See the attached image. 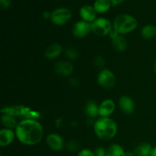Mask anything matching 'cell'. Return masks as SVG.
<instances>
[{"label": "cell", "instance_id": "obj_25", "mask_svg": "<svg viewBox=\"0 0 156 156\" xmlns=\"http://www.w3.org/2000/svg\"><path fill=\"white\" fill-rule=\"evenodd\" d=\"M94 155L95 156H107V151L102 147H98L94 150Z\"/></svg>", "mask_w": 156, "mask_h": 156}, {"label": "cell", "instance_id": "obj_33", "mask_svg": "<svg viewBox=\"0 0 156 156\" xmlns=\"http://www.w3.org/2000/svg\"><path fill=\"white\" fill-rule=\"evenodd\" d=\"M151 156H156V146L153 148V149H152V154H151Z\"/></svg>", "mask_w": 156, "mask_h": 156}, {"label": "cell", "instance_id": "obj_29", "mask_svg": "<svg viewBox=\"0 0 156 156\" xmlns=\"http://www.w3.org/2000/svg\"><path fill=\"white\" fill-rule=\"evenodd\" d=\"M125 1H126V0H111V4H112L113 6H117L118 5L122 4V3L124 2Z\"/></svg>", "mask_w": 156, "mask_h": 156}, {"label": "cell", "instance_id": "obj_1", "mask_svg": "<svg viewBox=\"0 0 156 156\" xmlns=\"http://www.w3.org/2000/svg\"><path fill=\"white\" fill-rule=\"evenodd\" d=\"M15 135L21 143L27 146H34L42 140L44 129L41 123L33 119L22 120L15 128Z\"/></svg>", "mask_w": 156, "mask_h": 156}, {"label": "cell", "instance_id": "obj_22", "mask_svg": "<svg viewBox=\"0 0 156 156\" xmlns=\"http://www.w3.org/2000/svg\"><path fill=\"white\" fill-rule=\"evenodd\" d=\"M66 56L72 60H75L79 57V53L76 49L73 48V47H69L66 50Z\"/></svg>", "mask_w": 156, "mask_h": 156}, {"label": "cell", "instance_id": "obj_13", "mask_svg": "<svg viewBox=\"0 0 156 156\" xmlns=\"http://www.w3.org/2000/svg\"><path fill=\"white\" fill-rule=\"evenodd\" d=\"M62 46L60 44L55 43V44H50L44 50V55L46 58L48 59H53L59 56L62 53Z\"/></svg>", "mask_w": 156, "mask_h": 156}, {"label": "cell", "instance_id": "obj_15", "mask_svg": "<svg viewBox=\"0 0 156 156\" xmlns=\"http://www.w3.org/2000/svg\"><path fill=\"white\" fill-rule=\"evenodd\" d=\"M111 0H96L94 3V9L97 12V13L103 14L109 11L111 9Z\"/></svg>", "mask_w": 156, "mask_h": 156}, {"label": "cell", "instance_id": "obj_6", "mask_svg": "<svg viewBox=\"0 0 156 156\" xmlns=\"http://www.w3.org/2000/svg\"><path fill=\"white\" fill-rule=\"evenodd\" d=\"M98 84L106 89H111L115 85L116 77L109 69H103L98 76Z\"/></svg>", "mask_w": 156, "mask_h": 156}, {"label": "cell", "instance_id": "obj_4", "mask_svg": "<svg viewBox=\"0 0 156 156\" xmlns=\"http://www.w3.org/2000/svg\"><path fill=\"white\" fill-rule=\"evenodd\" d=\"M91 31L99 37H105L112 30V24L108 19L105 18H97L91 23Z\"/></svg>", "mask_w": 156, "mask_h": 156}, {"label": "cell", "instance_id": "obj_24", "mask_svg": "<svg viewBox=\"0 0 156 156\" xmlns=\"http://www.w3.org/2000/svg\"><path fill=\"white\" fill-rule=\"evenodd\" d=\"M78 156H95L94 152L88 149H85L81 150L78 154Z\"/></svg>", "mask_w": 156, "mask_h": 156}, {"label": "cell", "instance_id": "obj_26", "mask_svg": "<svg viewBox=\"0 0 156 156\" xmlns=\"http://www.w3.org/2000/svg\"><path fill=\"white\" fill-rule=\"evenodd\" d=\"M94 64H95L98 67H103L105 66V59L101 57V56H96V58L94 59Z\"/></svg>", "mask_w": 156, "mask_h": 156}, {"label": "cell", "instance_id": "obj_23", "mask_svg": "<svg viewBox=\"0 0 156 156\" xmlns=\"http://www.w3.org/2000/svg\"><path fill=\"white\" fill-rule=\"evenodd\" d=\"M79 147H80V146L76 140H71L66 145L67 149L69 150L70 152H76L79 149Z\"/></svg>", "mask_w": 156, "mask_h": 156}, {"label": "cell", "instance_id": "obj_9", "mask_svg": "<svg viewBox=\"0 0 156 156\" xmlns=\"http://www.w3.org/2000/svg\"><path fill=\"white\" fill-rule=\"evenodd\" d=\"M79 15L82 18V21H85L88 23H92L97 19V12L94 7L90 5H85L82 6L79 11Z\"/></svg>", "mask_w": 156, "mask_h": 156}, {"label": "cell", "instance_id": "obj_32", "mask_svg": "<svg viewBox=\"0 0 156 156\" xmlns=\"http://www.w3.org/2000/svg\"><path fill=\"white\" fill-rule=\"evenodd\" d=\"M125 156H136V155L133 153V152H126V154H125Z\"/></svg>", "mask_w": 156, "mask_h": 156}, {"label": "cell", "instance_id": "obj_3", "mask_svg": "<svg viewBox=\"0 0 156 156\" xmlns=\"http://www.w3.org/2000/svg\"><path fill=\"white\" fill-rule=\"evenodd\" d=\"M137 25L138 22L136 18L127 14H121L114 19L113 27L119 34H126L135 30Z\"/></svg>", "mask_w": 156, "mask_h": 156}, {"label": "cell", "instance_id": "obj_12", "mask_svg": "<svg viewBox=\"0 0 156 156\" xmlns=\"http://www.w3.org/2000/svg\"><path fill=\"white\" fill-rule=\"evenodd\" d=\"M119 106L125 114H131L135 111V104L133 99L128 96H122L119 100Z\"/></svg>", "mask_w": 156, "mask_h": 156}, {"label": "cell", "instance_id": "obj_10", "mask_svg": "<svg viewBox=\"0 0 156 156\" xmlns=\"http://www.w3.org/2000/svg\"><path fill=\"white\" fill-rule=\"evenodd\" d=\"M54 72L60 76H68L73 72V66L67 61H60L54 65Z\"/></svg>", "mask_w": 156, "mask_h": 156}, {"label": "cell", "instance_id": "obj_5", "mask_svg": "<svg viewBox=\"0 0 156 156\" xmlns=\"http://www.w3.org/2000/svg\"><path fill=\"white\" fill-rule=\"evenodd\" d=\"M73 14L70 9L67 8H58L51 12L52 22L56 25H64L71 20Z\"/></svg>", "mask_w": 156, "mask_h": 156}, {"label": "cell", "instance_id": "obj_7", "mask_svg": "<svg viewBox=\"0 0 156 156\" xmlns=\"http://www.w3.org/2000/svg\"><path fill=\"white\" fill-rule=\"evenodd\" d=\"M91 31V24L85 21H79L74 24L73 34L76 37L82 38L86 37Z\"/></svg>", "mask_w": 156, "mask_h": 156}, {"label": "cell", "instance_id": "obj_27", "mask_svg": "<svg viewBox=\"0 0 156 156\" xmlns=\"http://www.w3.org/2000/svg\"><path fill=\"white\" fill-rule=\"evenodd\" d=\"M12 0H0V7L2 10L7 9L11 5Z\"/></svg>", "mask_w": 156, "mask_h": 156}, {"label": "cell", "instance_id": "obj_28", "mask_svg": "<svg viewBox=\"0 0 156 156\" xmlns=\"http://www.w3.org/2000/svg\"><path fill=\"white\" fill-rule=\"evenodd\" d=\"M69 85H71L73 87L78 86L79 85V81L77 80L76 78H71V79L69 80Z\"/></svg>", "mask_w": 156, "mask_h": 156}, {"label": "cell", "instance_id": "obj_31", "mask_svg": "<svg viewBox=\"0 0 156 156\" xmlns=\"http://www.w3.org/2000/svg\"><path fill=\"white\" fill-rule=\"evenodd\" d=\"M43 17H44L45 19H50V18H51V12H44V13H43Z\"/></svg>", "mask_w": 156, "mask_h": 156}, {"label": "cell", "instance_id": "obj_16", "mask_svg": "<svg viewBox=\"0 0 156 156\" xmlns=\"http://www.w3.org/2000/svg\"><path fill=\"white\" fill-rule=\"evenodd\" d=\"M152 149L153 148L149 143H144L136 148L134 154L136 156H151Z\"/></svg>", "mask_w": 156, "mask_h": 156}, {"label": "cell", "instance_id": "obj_2", "mask_svg": "<svg viewBox=\"0 0 156 156\" xmlns=\"http://www.w3.org/2000/svg\"><path fill=\"white\" fill-rule=\"evenodd\" d=\"M96 136L102 140H110L114 138L117 132V123L109 117H101L94 124Z\"/></svg>", "mask_w": 156, "mask_h": 156}, {"label": "cell", "instance_id": "obj_30", "mask_svg": "<svg viewBox=\"0 0 156 156\" xmlns=\"http://www.w3.org/2000/svg\"><path fill=\"white\" fill-rule=\"evenodd\" d=\"M109 35H110V37H111V39L113 40V39H114V38L117 37L119 35V34L117 33V32H116L115 30H114V29H113V30L111 31V33L109 34Z\"/></svg>", "mask_w": 156, "mask_h": 156}, {"label": "cell", "instance_id": "obj_35", "mask_svg": "<svg viewBox=\"0 0 156 156\" xmlns=\"http://www.w3.org/2000/svg\"><path fill=\"white\" fill-rule=\"evenodd\" d=\"M155 40H156V35H155Z\"/></svg>", "mask_w": 156, "mask_h": 156}, {"label": "cell", "instance_id": "obj_14", "mask_svg": "<svg viewBox=\"0 0 156 156\" xmlns=\"http://www.w3.org/2000/svg\"><path fill=\"white\" fill-rule=\"evenodd\" d=\"M15 133L11 129L5 128L0 131V146L2 147L8 146L13 142Z\"/></svg>", "mask_w": 156, "mask_h": 156}, {"label": "cell", "instance_id": "obj_11", "mask_svg": "<svg viewBox=\"0 0 156 156\" xmlns=\"http://www.w3.org/2000/svg\"><path fill=\"white\" fill-rule=\"evenodd\" d=\"M114 110H115L114 102L111 99H107L102 101L99 106L98 115L101 117H108L114 113Z\"/></svg>", "mask_w": 156, "mask_h": 156}, {"label": "cell", "instance_id": "obj_19", "mask_svg": "<svg viewBox=\"0 0 156 156\" xmlns=\"http://www.w3.org/2000/svg\"><path fill=\"white\" fill-rule=\"evenodd\" d=\"M141 34L143 37L146 40L155 37L156 35V27L152 24H146L142 28Z\"/></svg>", "mask_w": 156, "mask_h": 156}, {"label": "cell", "instance_id": "obj_17", "mask_svg": "<svg viewBox=\"0 0 156 156\" xmlns=\"http://www.w3.org/2000/svg\"><path fill=\"white\" fill-rule=\"evenodd\" d=\"M112 46L117 51H125L127 48V41L124 37L118 35L117 37L112 40Z\"/></svg>", "mask_w": 156, "mask_h": 156}, {"label": "cell", "instance_id": "obj_20", "mask_svg": "<svg viewBox=\"0 0 156 156\" xmlns=\"http://www.w3.org/2000/svg\"><path fill=\"white\" fill-rule=\"evenodd\" d=\"M107 151V156H125L126 152L121 146L118 144H112L110 146Z\"/></svg>", "mask_w": 156, "mask_h": 156}, {"label": "cell", "instance_id": "obj_18", "mask_svg": "<svg viewBox=\"0 0 156 156\" xmlns=\"http://www.w3.org/2000/svg\"><path fill=\"white\" fill-rule=\"evenodd\" d=\"M99 106L94 101H90L85 105V112L89 118H94L98 115Z\"/></svg>", "mask_w": 156, "mask_h": 156}, {"label": "cell", "instance_id": "obj_34", "mask_svg": "<svg viewBox=\"0 0 156 156\" xmlns=\"http://www.w3.org/2000/svg\"><path fill=\"white\" fill-rule=\"evenodd\" d=\"M154 72H155V73L156 74V61L155 62V65H154Z\"/></svg>", "mask_w": 156, "mask_h": 156}, {"label": "cell", "instance_id": "obj_21", "mask_svg": "<svg viewBox=\"0 0 156 156\" xmlns=\"http://www.w3.org/2000/svg\"><path fill=\"white\" fill-rule=\"evenodd\" d=\"M2 124L8 129L16 128V126H18L15 119L12 117V115L9 114H3L2 115Z\"/></svg>", "mask_w": 156, "mask_h": 156}, {"label": "cell", "instance_id": "obj_8", "mask_svg": "<svg viewBox=\"0 0 156 156\" xmlns=\"http://www.w3.org/2000/svg\"><path fill=\"white\" fill-rule=\"evenodd\" d=\"M47 144L50 149L56 152L61 151L64 147L63 140L56 133H50L47 136Z\"/></svg>", "mask_w": 156, "mask_h": 156}]
</instances>
